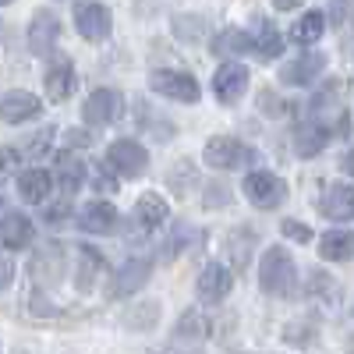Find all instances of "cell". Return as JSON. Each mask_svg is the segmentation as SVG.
<instances>
[{
	"mask_svg": "<svg viewBox=\"0 0 354 354\" xmlns=\"http://www.w3.org/2000/svg\"><path fill=\"white\" fill-rule=\"evenodd\" d=\"M149 85H153V93H160V96H167V100H174V103H198V96H202L198 82H195L188 71L160 68V71H153Z\"/></svg>",
	"mask_w": 354,
	"mask_h": 354,
	"instance_id": "cell-4",
	"label": "cell"
},
{
	"mask_svg": "<svg viewBox=\"0 0 354 354\" xmlns=\"http://www.w3.org/2000/svg\"><path fill=\"white\" fill-rule=\"evenodd\" d=\"M322 32H326V15L322 11H305L298 21L290 25V39L298 46H312L322 39Z\"/></svg>",
	"mask_w": 354,
	"mask_h": 354,
	"instance_id": "cell-21",
	"label": "cell"
},
{
	"mask_svg": "<svg viewBox=\"0 0 354 354\" xmlns=\"http://www.w3.org/2000/svg\"><path fill=\"white\" fill-rule=\"evenodd\" d=\"M230 287H234V277H230L227 266H220V262H209L198 273V280H195V294H198L205 305H220L227 294H230Z\"/></svg>",
	"mask_w": 354,
	"mask_h": 354,
	"instance_id": "cell-8",
	"label": "cell"
},
{
	"mask_svg": "<svg viewBox=\"0 0 354 354\" xmlns=\"http://www.w3.org/2000/svg\"><path fill=\"white\" fill-rule=\"evenodd\" d=\"M75 93V68L71 64H53L46 71V96L53 103H64Z\"/></svg>",
	"mask_w": 354,
	"mask_h": 354,
	"instance_id": "cell-23",
	"label": "cell"
},
{
	"mask_svg": "<svg viewBox=\"0 0 354 354\" xmlns=\"http://www.w3.org/2000/svg\"><path fill=\"white\" fill-rule=\"evenodd\" d=\"M319 213L330 220H351L354 216V185H347V181L326 185V192L319 198Z\"/></svg>",
	"mask_w": 354,
	"mask_h": 354,
	"instance_id": "cell-10",
	"label": "cell"
},
{
	"mask_svg": "<svg viewBox=\"0 0 354 354\" xmlns=\"http://www.w3.org/2000/svg\"><path fill=\"white\" fill-rule=\"evenodd\" d=\"M149 277H153V259H142V255L128 259L121 270H117V277L110 283V294H113V298H128V294L142 290Z\"/></svg>",
	"mask_w": 354,
	"mask_h": 354,
	"instance_id": "cell-9",
	"label": "cell"
},
{
	"mask_svg": "<svg viewBox=\"0 0 354 354\" xmlns=\"http://www.w3.org/2000/svg\"><path fill=\"white\" fill-rule=\"evenodd\" d=\"M322 68H326V57L322 53H301L280 68V82L283 85H312L322 75Z\"/></svg>",
	"mask_w": 354,
	"mask_h": 354,
	"instance_id": "cell-12",
	"label": "cell"
},
{
	"mask_svg": "<svg viewBox=\"0 0 354 354\" xmlns=\"http://www.w3.org/2000/svg\"><path fill=\"white\" fill-rule=\"evenodd\" d=\"M245 198L255 205V209H277V205H283L287 198V185H283V177L270 174V170H255L245 177V185H241Z\"/></svg>",
	"mask_w": 354,
	"mask_h": 354,
	"instance_id": "cell-3",
	"label": "cell"
},
{
	"mask_svg": "<svg viewBox=\"0 0 354 354\" xmlns=\"http://www.w3.org/2000/svg\"><path fill=\"white\" fill-rule=\"evenodd\" d=\"M32 238H36V227L25 213H4L0 216V241H4V248L18 252L25 245H32Z\"/></svg>",
	"mask_w": 354,
	"mask_h": 354,
	"instance_id": "cell-18",
	"label": "cell"
},
{
	"mask_svg": "<svg viewBox=\"0 0 354 354\" xmlns=\"http://www.w3.org/2000/svg\"><path fill=\"white\" fill-rule=\"evenodd\" d=\"M75 25H78V32L82 39L88 43H103L110 36V8L106 4H75Z\"/></svg>",
	"mask_w": 354,
	"mask_h": 354,
	"instance_id": "cell-7",
	"label": "cell"
},
{
	"mask_svg": "<svg viewBox=\"0 0 354 354\" xmlns=\"http://www.w3.org/2000/svg\"><path fill=\"white\" fill-rule=\"evenodd\" d=\"M280 230H283V238H290V241H298V245H305V241H312V230L301 223V220H283L280 223Z\"/></svg>",
	"mask_w": 354,
	"mask_h": 354,
	"instance_id": "cell-30",
	"label": "cell"
},
{
	"mask_svg": "<svg viewBox=\"0 0 354 354\" xmlns=\"http://www.w3.org/2000/svg\"><path fill=\"white\" fill-rule=\"evenodd\" d=\"M255 53L262 57V61H273V57L283 53V39H280V32H277V25L266 21V25L259 28V36H255Z\"/></svg>",
	"mask_w": 354,
	"mask_h": 354,
	"instance_id": "cell-28",
	"label": "cell"
},
{
	"mask_svg": "<svg viewBox=\"0 0 354 354\" xmlns=\"http://www.w3.org/2000/svg\"><path fill=\"white\" fill-rule=\"evenodd\" d=\"M57 177H61V188H64V198H71L78 188H82V177H85V163L71 153H61L57 156Z\"/></svg>",
	"mask_w": 354,
	"mask_h": 354,
	"instance_id": "cell-25",
	"label": "cell"
},
{
	"mask_svg": "<svg viewBox=\"0 0 354 354\" xmlns=\"http://www.w3.org/2000/svg\"><path fill=\"white\" fill-rule=\"evenodd\" d=\"M82 117H85V124H93V128H106L113 121H121L124 117V96L117 93V88H96V93L85 100Z\"/></svg>",
	"mask_w": 354,
	"mask_h": 354,
	"instance_id": "cell-5",
	"label": "cell"
},
{
	"mask_svg": "<svg viewBox=\"0 0 354 354\" xmlns=\"http://www.w3.org/2000/svg\"><path fill=\"white\" fill-rule=\"evenodd\" d=\"M68 209H71V198H64L61 205H50V209H46V220H50V223L64 220V216H68Z\"/></svg>",
	"mask_w": 354,
	"mask_h": 354,
	"instance_id": "cell-33",
	"label": "cell"
},
{
	"mask_svg": "<svg viewBox=\"0 0 354 354\" xmlns=\"http://www.w3.org/2000/svg\"><path fill=\"white\" fill-rule=\"evenodd\" d=\"M245 156V145L238 138H230V135H216L205 142V149H202V160L205 167H216V170H230V167H238Z\"/></svg>",
	"mask_w": 354,
	"mask_h": 354,
	"instance_id": "cell-11",
	"label": "cell"
},
{
	"mask_svg": "<svg viewBox=\"0 0 354 354\" xmlns=\"http://www.w3.org/2000/svg\"><path fill=\"white\" fill-rule=\"evenodd\" d=\"M57 36H61V21H57L50 11L36 15V21L28 25V50L36 57H50L57 46Z\"/></svg>",
	"mask_w": 354,
	"mask_h": 354,
	"instance_id": "cell-14",
	"label": "cell"
},
{
	"mask_svg": "<svg viewBox=\"0 0 354 354\" xmlns=\"http://www.w3.org/2000/svg\"><path fill=\"white\" fill-rule=\"evenodd\" d=\"M167 202H163V195H153V192H145L138 202H135V209H131V223L142 230V234H149V230H156L160 223H167Z\"/></svg>",
	"mask_w": 354,
	"mask_h": 354,
	"instance_id": "cell-16",
	"label": "cell"
},
{
	"mask_svg": "<svg viewBox=\"0 0 354 354\" xmlns=\"http://www.w3.org/2000/svg\"><path fill=\"white\" fill-rule=\"evenodd\" d=\"M100 270H103V255H100L96 248H78V273H75V287H78L82 294L93 290V283H96Z\"/></svg>",
	"mask_w": 354,
	"mask_h": 354,
	"instance_id": "cell-24",
	"label": "cell"
},
{
	"mask_svg": "<svg viewBox=\"0 0 354 354\" xmlns=\"http://www.w3.org/2000/svg\"><path fill=\"white\" fill-rule=\"evenodd\" d=\"M344 170H347V174H354V153H347V156H344Z\"/></svg>",
	"mask_w": 354,
	"mask_h": 354,
	"instance_id": "cell-37",
	"label": "cell"
},
{
	"mask_svg": "<svg viewBox=\"0 0 354 354\" xmlns=\"http://www.w3.org/2000/svg\"><path fill=\"white\" fill-rule=\"evenodd\" d=\"M50 138H53V128H43L39 135H32V145H28V156H43L50 149Z\"/></svg>",
	"mask_w": 354,
	"mask_h": 354,
	"instance_id": "cell-32",
	"label": "cell"
},
{
	"mask_svg": "<svg viewBox=\"0 0 354 354\" xmlns=\"http://www.w3.org/2000/svg\"><path fill=\"white\" fill-rule=\"evenodd\" d=\"M213 53L220 57H245V53H255V36L241 32V28H223V32L213 39Z\"/></svg>",
	"mask_w": 354,
	"mask_h": 354,
	"instance_id": "cell-20",
	"label": "cell"
},
{
	"mask_svg": "<svg viewBox=\"0 0 354 354\" xmlns=\"http://www.w3.org/2000/svg\"><path fill=\"white\" fill-rule=\"evenodd\" d=\"M36 113H39V100L32 93H25V88H15V93L0 100V121L4 124H25Z\"/></svg>",
	"mask_w": 354,
	"mask_h": 354,
	"instance_id": "cell-13",
	"label": "cell"
},
{
	"mask_svg": "<svg viewBox=\"0 0 354 354\" xmlns=\"http://www.w3.org/2000/svg\"><path fill=\"white\" fill-rule=\"evenodd\" d=\"M223 202H227V188L216 185V188H213V198H205V205H223Z\"/></svg>",
	"mask_w": 354,
	"mask_h": 354,
	"instance_id": "cell-35",
	"label": "cell"
},
{
	"mask_svg": "<svg viewBox=\"0 0 354 354\" xmlns=\"http://www.w3.org/2000/svg\"><path fill=\"white\" fill-rule=\"evenodd\" d=\"M53 192V174L43 170V167H28L18 174V195L25 202H32V205H43Z\"/></svg>",
	"mask_w": 354,
	"mask_h": 354,
	"instance_id": "cell-17",
	"label": "cell"
},
{
	"mask_svg": "<svg viewBox=\"0 0 354 354\" xmlns=\"http://www.w3.org/2000/svg\"><path fill=\"white\" fill-rule=\"evenodd\" d=\"M106 167L117 177H124V181H135V177H142L145 167H149V153H145V145L135 142V138H117L106 149Z\"/></svg>",
	"mask_w": 354,
	"mask_h": 354,
	"instance_id": "cell-2",
	"label": "cell"
},
{
	"mask_svg": "<svg viewBox=\"0 0 354 354\" xmlns=\"http://www.w3.org/2000/svg\"><path fill=\"white\" fill-rule=\"evenodd\" d=\"M326 142H330V128L326 124H319V121H305L294 128V153L298 156H319L322 149H326Z\"/></svg>",
	"mask_w": 354,
	"mask_h": 354,
	"instance_id": "cell-19",
	"label": "cell"
},
{
	"mask_svg": "<svg viewBox=\"0 0 354 354\" xmlns=\"http://www.w3.org/2000/svg\"><path fill=\"white\" fill-rule=\"evenodd\" d=\"M248 82H252V75H248V68H245L241 61H227V64H220L216 75H213V93H216V100H220L223 106H234V103L248 93Z\"/></svg>",
	"mask_w": 354,
	"mask_h": 354,
	"instance_id": "cell-6",
	"label": "cell"
},
{
	"mask_svg": "<svg viewBox=\"0 0 354 354\" xmlns=\"http://www.w3.org/2000/svg\"><path fill=\"white\" fill-rule=\"evenodd\" d=\"M8 280H11V266H0V290L8 287Z\"/></svg>",
	"mask_w": 354,
	"mask_h": 354,
	"instance_id": "cell-36",
	"label": "cell"
},
{
	"mask_svg": "<svg viewBox=\"0 0 354 354\" xmlns=\"http://www.w3.org/2000/svg\"><path fill=\"white\" fill-rule=\"evenodd\" d=\"M319 255L330 259V262H347V259H354V234H351V230H330V234H322Z\"/></svg>",
	"mask_w": 354,
	"mask_h": 354,
	"instance_id": "cell-22",
	"label": "cell"
},
{
	"mask_svg": "<svg viewBox=\"0 0 354 354\" xmlns=\"http://www.w3.org/2000/svg\"><path fill=\"white\" fill-rule=\"evenodd\" d=\"M259 283H262L266 294H273V298H290L294 287H298V266H294V255L280 245H270L262 252Z\"/></svg>",
	"mask_w": 354,
	"mask_h": 354,
	"instance_id": "cell-1",
	"label": "cell"
},
{
	"mask_svg": "<svg viewBox=\"0 0 354 354\" xmlns=\"http://www.w3.org/2000/svg\"><path fill=\"white\" fill-rule=\"evenodd\" d=\"M18 160H21V153H18V149H0V181H8L11 170L18 167Z\"/></svg>",
	"mask_w": 354,
	"mask_h": 354,
	"instance_id": "cell-31",
	"label": "cell"
},
{
	"mask_svg": "<svg viewBox=\"0 0 354 354\" xmlns=\"http://www.w3.org/2000/svg\"><path fill=\"white\" fill-rule=\"evenodd\" d=\"M195 241H198V230H192V227L174 230V238L163 245V259H177V252H185V248L195 245Z\"/></svg>",
	"mask_w": 354,
	"mask_h": 354,
	"instance_id": "cell-29",
	"label": "cell"
},
{
	"mask_svg": "<svg viewBox=\"0 0 354 354\" xmlns=\"http://www.w3.org/2000/svg\"><path fill=\"white\" fill-rule=\"evenodd\" d=\"M209 333H213V326H209V319H205L198 308H188V312L181 315V322H177V337H181V340L198 344V340H205Z\"/></svg>",
	"mask_w": 354,
	"mask_h": 354,
	"instance_id": "cell-27",
	"label": "cell"
},
{
	"mask_svg": "<svg viewBox=\"0 0 354 354\" xmlns=\"http://www.w3.org/2000/svg\"><path fill=\"white\" fill-rule=\"evenodd\" d=\"M117 223H121V213H117L110 202H88L78 213V227L85 234H113Z\"/></svg>",
	"mask_w": 354,
	"mask_h": 354,
	"instance_id": "cell-15",
	"label": "cell"
},
{
	"mask_svg": "<svg viewBox=\"0 0 354 354\" xmlns=\"http://www.w3.org/2000/svg\"><path fill=\"white\" fill-rule=\"evenodd\" d=\"M61 266H64V252L57 248V245H50V248H43V252L36 255V262H32V273H36V280L53 283L57 277H61Z\"/></svg>",
	"mask_w": 354,
	"mask_h": 354,
	"instance_id": "cell-26",
	"label": "cell"
},
{
	"mask_svg": "<svg viewBox=\"0 0 354 354\" xmlns=\"http://www.w3.org/2000/svg\"><path fill=\"white\" fill-rule=\"evenodd\" d=\"M68 145H75V149H82V145H88L85 131H68Z\"/></svg>",
	"mask_w": 354,
	"mask_h": 354,
	"instance_id": "cell-34",
	"label": "cell"
}]
</instances>
